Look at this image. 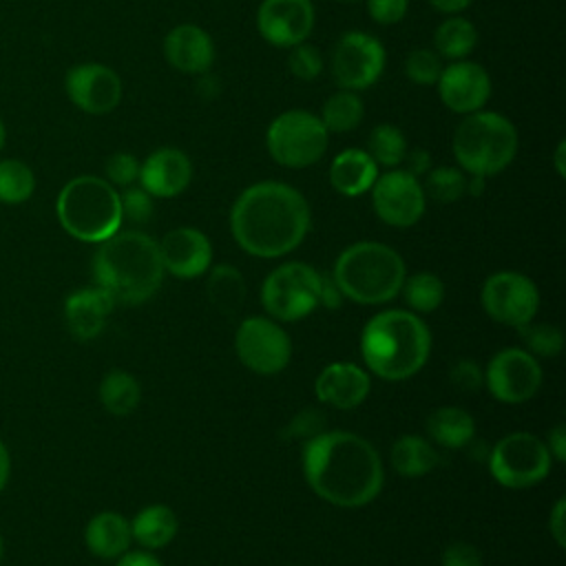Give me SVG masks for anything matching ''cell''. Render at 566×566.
<instances>
[{"mask_svg":"<svg viewBox=\"0 0 566 566\" xmlns=\"http://www.w3.org/2000/svg\"><path fill=\"white\" fill-rule=\"evenodd\" d=\"M219 88H221V84H219V80H217L214 75H208V71H206V73H199L197 93H199L203 99L217 97V95H219Z\"/></svg>","mask_w":566,"mask_h":566,"instance_id":"obj_51","label":"cell"},{"mask_svg":"<svg viewBox=\"0 0 566 566\" xmlns=\"http://www.w3.org/2000/svg\"><path fill=\"white\" fill-rule=\"evenodd\" d=\"M442 566H482V555L473 544L455 539L442 551Z\"/></svg>","mask_w":566,"mask_h":566,"instance_id":"obj_45","label":"cell"},{"mask_svg":"<svg viewBox=\"0 0 566 566\" xmlns=\"http://www.w3.org/2000/svg\"><path fill=\"white\" fill-rule=\"evenodd\" d=\"M122 217L133 223H146L153 217V197L142 186H126L119 192Z\"/></svg>","mask_w":566,"mask_h":566,"instance_id":"obj_40","label":"cell"},{"mask_svg":"<svg viewBox=\"0 0 566 566\" xmlns=\"http://www.w3.org/2000/svg\"><path fill=\"white\" fill-rule=\"evenodd\" d=\"M206 292L214 310L221 314H237L245 301V279L234 265L221 263L208 272Z\"/></svg>","mask_w":566,"mask_h":566,"instance_id":"obj_29","label":"cell"},{"mask_svg":"<svg viewBox=\"0 0 566 566\" xmlns=\"http://www.w3.org/2000/svg\"><path fill=\"white\" fill-rule=\"evenodd\" d=\"M343 294H340V290H338V285L334 283V279L332 276H323L321 279V298H318V305H323V307H327V310H336V307H340V303H343Z\"/></svg>","mask_w":566,"mask_h":566,"instance_id":"obj_48","label":"cell"},{"mask_svg":"<svg viewBox=\"0 0 566 566\" xmlns=\"http://www.w3.org/2000/svg\"><path fill=\"white\" fill-rule=\"evenodd\" d=\"M422 190L438 203H453L467 192V177L453 166H440L427 172Z\"/></svg>","mask_w":566,"mask_h":566,"instance_id":"obj_36","label":"cell"},{"mask_svg":"<svg viewBox=\"0 0 566 566\" xmlns=\"http://www.w3.org/2000/svg\"><path fill=\"white\" fill-rule=\"evenodd\" d=\"M473 0H429V4L440 13H460L464 11Z\"/></svg>","mask_w":566,"mask_h":566,"instance_id":"obj_52","label":"cell"},{"mask_svg":"<svg viewBox=\"0 0 566 566\" xmlns=\"http://www.w3.org/2000/svg\"><path fill=\"white\" fill-rule=\"evenodd\" d=\"M305 197L283 181L248 186L230 210V230L239 248L259 259H276L296 250L310 230Z\"/></svg>","mask_w":566,"mask_h":566,"instance_id":"obj_2","label":"cell"},{"mask_svg":"<svg viewBox=\"0 0 566 566\" xmlns=\"http://www.w3.org/2000/svg\"><path fill=\"white\" fill-rule=\"evenodd\" d=\"M517 130L511 119L493 111L469 113L453 130V157L469 175L502 172L517 155Z\"/></svg>","mask_w":566,"mask_h":566,"instance_id":"obj_7","label":"cell"},{"mask_svg":"<svg viewBox=\"0 0 566 566\" xmlns=\"http://www.w3.org/2000/svg\"><path fill=\"white\" fill-rule=\"evenodd\" d=\"M371 378L356 363H329L314 380V394L323 405L354 409L369 396Z\"/></svg>","mask_w":566,"mask_h":566,"instance_id":"obj_21","label":"cell"},{"mask_svg":"<svg viewBox=\"0 0 566 566\" xmlns=\"http://www.w3.org/2000/svg\"><path fill=\"white\" fill-rule=\"evenodd\" d=\"M64 91L80 111L88 115H106L117 108L124 88L119 75L111 66L84 62L66 71Z\"/></svg>","mask_w":566,"mask_h":566,"instance_id":"obj_16","label":"cell"},{"mask_svg":"<svg viewBox=\"0 0 566 566\" xmlns=\"http://www.w3.org/2000/svg\"><path fill=\"white\" fill-rule=\"evenodd\" d=\"M303 475L310 489L340 509L376 500L385 482L376 447L352 431H321L303 447Z\"/></svg>","mask_w":566,"mask_h":566,"instance_id":"obj_1","label":"cell"},{"mask_svg":"<svg viewBox=\"0 0 566 566\" xmlns=\"http://www.w3.org/2000/svg\"><path fill=\"white\" fill-rule=\"evenodd\" d=\"M378 177V166L367 150L347 148L329 164V184L345 197H358L371 190Z\"/></svg>","mask_w":566,"mask_h":566,"instance_id":"obj_24","label":"cell"},{"mask_svg":"<svg viewBox=\"0 0 566 566\" xmlns=\"http://www.w3.org/2000/svg\"><path fill=\"white\" fill-rule=\"evenodd\" d=\"M164 272L177 279H197L210 270L212 245L197 228H175L157 243Z\"/></svg>","mask_w":566,"mask_h":566,"instance_id":"obj_19","label":"cell"},{"mask_svg":"<svg viewBox=\"0 0 566 566\" xmlns=\"http://www.w3.org/2000/svg\"><path fill=\"white\" fill-rule=\"evenodd\" d=\"M424 429L429 438L447 449H462L475 438V420L467 409L438 407L427 416Z\"/></svg>","mask_w":566,"mask_h":566,"instance_id":"obj_27","label":"cell"},{"mask_svg":"<svg viewBox=\"0 0 566 566\" xmlns=\"http://www.w3.org/2000/svg\"><path fill=\"white\" fill-rule=\"evenodd\" d=\"M234 349L239 360L261 376L283 371L292 358V340L287 332L265 316L241 321L234 334Z\"/></svg>","mask_w":566,"mask_h":566,"instance_id":"obj_11","label":"cell"},{"mask_svg":"<svg viewBox=\"0 0 566 566\" xmlns=\"http://www.w3.org/2000/svg\"><path fill=\"white\" fill-rule=\"evenodd\" d=\"M449 380L455 389L471 394V391H478L484 385V371L480 369V365L475 360L460 358L451 365Z\"/></svg>","mask_w":566,"mask_h":566,"instance_id":"obj_43","label":"cell"},{"mask_svg":"<svg viewBox=\"0 0 566 566\" xmlns=\"http://www.w3.org/2000/svg\"><path fill=\"white\" fill-rule=\"evenodd\" d=\"M400 292L405 303L416 314H429L438 310L444 301V283L433 272H416L411 276H405Z\"/></svg>","mask_w":566,"mask_h":566,"instance_id":"obj_33","label":"cell"},{"mask_svg":"<svg viewBox=\"0 0 566 566\" xmlns=\"http://www.w3.org/2000/svg\"><path fill=\"white\" fill-rule=\"evenodd\" d=\"M484 179H486V177H480V175H471V177H467V192H464V195L480 197V195L484 192Z\"/></svg>","mask_w":566,"mask_h":566,"instance_id":"obj_54","label":"cell"},{"mask_svg":"<svg viewBox=\"0 0 566 566\" xmlns=\"http://www.w3.org/2000/svg\"><path fill=\"white\" fill-rule=\"evenodd\" d=\"M442 69V57L433 49H413L405 60V75L420 86L436 84Z\"/></svg>","mask_w":566,"mask_h":566,"instance_id":"obj_38","label":"cell"},{"mask_svg":"<svg viewBox=\"0 0 566 566\" xmlns=\"http://www.w3.org/2000/svg\"><path fill=\"white\" fill-rule=\"evenodd\" d=\"M159 245L139 230H117L93 254V279L115 303L139 305L164 281Z\"/></svg>","mask_w":566,"mask_h":566,"instance_id":"obj_3","label":"cell"},{"mask_svg":"<svg viewBox=\"0 0 566 566\" xmlns=\"http://www.w3.org/2000/svg\"><path fill=\"white\" fill-rule=\"evenodd\" d=\"M115 566H164L159 557H155L150 551H126L117 557Z\"/></svg>","mask_w":566,"mask_h":566,"instance_id":"obj_49","label":"cell"},{"mask_svg":"<svg viewBox=\"0 0 566 566\" xmlns=\"http://www.w3.org/2000/svg\"><path fill=\"white\" fill-rule=\"evenodd\" d=\"M321 274L301 261H287L274 268L261 285L263 310L283 323L310 316L318 307Z\"/></svg>","mask_w":566,"mask_h":566,"instance_id":"obj_9","label":"cell"},{"mask_svg":"<svg viewBox=\"0 0 566 566\" xmlns=\"http://www.w3.org/2000/svg\"><path fill=\"white\" fill-rule=\"evenodd\" d=\"M486 464L493 480L504 489H528L551 473L553 458L542 438L513 431L489 449Z\"/></svg>","mask_w":566,"mask_h":566,"instance_id":"obj_10","label":"cell"},{"mask_svg":"<svg viewBox=\"0 0 566 566\" xmlns=\"http://www.w3.org/2000/svg\"><path fill=\"white\" fill-rule=\"evenodd\" d=\"M106 181L119 188L133 186L139 177V161L130 153H113L104 164Z\"/></svg>","mask_w":566,"mask_h":566,"instance_id":"obj_41","label":"cell"},{"mask_svg":"<svg viewBox=\"0 0 566 566\" xmlns=\"http://www.w3.org/2000/svg\"><path fill=\"white\" fill-rule=\"evenodd\" d=\"M405 164H407V172L409 175H413V177H420V175H424V172H429V153L427 150H422V148H416V150H407V155H405V159H402Z\"/></svg>","mask_w":566,"mask_h":566,"instance_id":"obj_50","label":"cell"},{"mask_svg":"<svg viewBox=\"0 0 566 566\" xmlns=\"http://www.w3.org/2000/svg\"><path fill=\"white\" fill-rule=\"evenodd\" d=\"M564 153H566V144H564V142H559V144H557V150H555V168H557V175H559V177H564V175H566Z\"/></svg>","mask_w":566,"mask_h":566,"instance_id":"obj_55","label":"cell"},{"mask_svg":"<svg viewBox=\"0 0 566 566\" xmlns=\"http://www.w3.org/2000/svg\"><path fill=\"white\" fill-rule=\"evenodd\" d=\"M438 95L442 104L460 115L482 111L491 97V77L478 62L455 60L442 69L438 77Z\"/></svg>","mask_w":566,"mask_h":566,"instance_id":"obj_18","label":"cell"},{"mask_svg":"<svg viewBox=\"0 0 566 566\" xmlns=\"http://www.w3.org/2000/svg\"><path fill=\"white\" fill-rule=\"evenodd\" d=\"M371 206L387 226L409 228L422 219L427 195L418 177L407 170H387L371 186Z\"/></svg>","mask_w":566,"mask_h":566,"instance_id":"obj_15","label":"cell"},{"mask_svg":"<svg viewBox=\"0 0 566 566\" xmlns=\"http://www.w3.org/2000/svg\"><path fill=\"white\" fill-rule=\"evenodd\" d=\"M164 55L172 69L186 75L206 73L214 60L210 35L197 24H177L164 38Z\"/></svg>","mask_w":566,"mask_h":566,"instance_id":"obj_22","label":"cell"},{"mask_svg":"<svg viewBox=\"0 0 566 566\" xmlns=\"http://www.w3.org/2000/svg\"><path fill=\"white\" fill-rule=\"evenodd\" d=\"M2 557H4V539L0 535V562H2Z\"/></svg>","mask_w":566,"mask_h":566,"instance_id":"obj_57","label":"cell"},{"mask_svg":"<svg viewBox=\"0 0 566 566\" xmlns=\"http://www.w3.org/2000/svg\"><path fill=\"white\" fill-rule=\"evenodd\" d=\"M478 44V29L471 20L453 15L442 20L433 33V51L447 60H464Z\"/></svg>","mask_w":566,"mask_h":566,"instance_id":"obj_31","label":"cell"},{"mask_svg":"<svg viewBox=\"0 0 566 566\" xmlns=\"http://www.w3.org/2000/svg\"><path fill=\"white\" fill-rule=\"evenodd\" d=\"M548 533L553 535L555 544L559 548H564L566 544V500L559 497L553 506V511L548 513Z\"/></svg>","mask_w":566,"mask_h":566,"instance_id":"obj_46","label":"cell"},{"mask_svg":"<svg viewBox=\"0 0 566 566\" xmlns=\"http://www.w3.org/2000/svg\"><path fill=\"white\" fill-rule=\"evenodd\" d=\"M409 0H367V11L378 24H396L405 18Z\"/></svg>","mask_w":566,"mask_h":566,"instance_id":"obj_44","label":"cell"},{"mask_svg":"<svg viewBox=\"0 0 566 566\" xmlns=\"http://www.w3.org/2000/svg\"><path fill=\"white\" fill-rule=\"evenodd\" d=\"M440 455L436 447L416 433H405L400 436L389 451V462L391 469L402 475V478H420L427 475L436 469Z\"/></svg>","mask_w":566,"mask_h":566,"instance_id":"obj_28","label":"cell"},{"mask_svg":"<svg viewBox=\"0 0 566 566\" xmlns=\"http://www.w3.org/2000/svg\"><path fill=\"white\" fill-rule=\"evenodd\" d=\"M367 153L376 161V166L396 168L407 155V139L398 126L378 124L367 137Z\"/></svg>","mask_w":566,"mask_h":566,"instance_id":"obj_34","label":"cell"},{"mask_svg":"<svg viewBox=\"0 0 566 566\" xmlns=\"http://www.w3.org/2000/svg\"><path fill=\"white\" fill-rule=\"evenodd\" d=\"M137 179L150 197L170 199L188 188L192 179V161L179 148H157L144 159V164H139Z\"/></svg>","mask_w":566,"mask_h":566,"instance_id":"obj_20","label":"cell"},{"mask_svg":"<svg viewBox=\"0 0 566 566\" xmlns=\"http://www.w3.org/2000/svg\"><path fill=\"white\" fill-rule=\"evenodd\" d=\"M546 447H548V453L553 460H557V462L566 460V427L564 424H555L548 431Z\"/></svg>","mask_w":566,"mask_h":566,"instance_id":"obj_47","label":"cell"},{"mask_svg":"<svg viewBox=\"0 0 566 566\" xmlns=\"http://www.w3.org/2000/svg\"><path fill=\"white\" fill-rule=\"evenodd\" d=\"M340 2H354V0H340Z\"/></svg>","mask_w":566,"mask_h":566,"instance_id":"obj_58","label":"cell"},{"mask_svg":"<svg viewBox=\"0 0 566 566\" xmlns=\"http://www.w3.org/2000/svg\"><path fill=\"white\" fill-rule=\"evenodd\" d=\"M321 431H325V413L318 411V409H303L298 411L290 422L287 427L283 429V436L285 438H314L318 436Z\"/></svg>","mask_w":566,"mask_h":566,"instance_id":"obj_42","label":"cell"},{"mask_svg":"<svg viewBox=\"0 0 566 566\" xmlns=\"http://www.w3.org/2000/svg\"><path fill=\"white\" fill-rule=\"evenodd\" d=\"M520 329V338L526 345V352L535 358H553L564 349V334L553 323H526Z\"/></svg>","mask_w":566,"mask_h":566,"instance_id":"obj_37","label":"cell"},{"mask_svg":"<svg viewBox=\"0 0 566 566\" xmlns=\"http://www.w3.org/2000/svg\"><path fill=\"white\" fill-rule=\"evenodd\" d=\"M332 77L340 88L363 91L376 84L385 69V46L365 31H347L338 38L329 60Z\"/></svg>","mask_w":566,"mask_h":566,"instance_id":"obj_13","label":"cell"},{"mask_svg":"<svg viewBox=\"0 0 566 566\" xmlns=\"http://www.w3.org/2000/svg\"><path fill=\"white\" fill-rule=\"evenodd\" d=\"M287 69L296 80H303V82L316 80L323 71L321 51L314 44H307V42H301V44L292 46L290 55H287Z\"/></svg>","mask_w":566,"mask_h":566,"instance_id":"obj_39","label":"cell"},{"mask_svg":"<svg viewBox=\"0 0 566 566\" xmlns=\"http://www.w3.org/2000/svg\"><path fill=\"white\" fill-rule=\"evenodd\" d=\"M329 144V133L321 117L292 108L272 119L265 133V146L272 159L285 168H307L316 164Z\"/></svg>","mask_w":566,"mask_h":566,"instance_id":"obj_8","label":"cell"},{"mask_svg":"<svg viewBox=\"0 0 566 566\" xmlns=\"http://www.w3.org/2000/svg\"><path fill=\"white\" fill-rule=\"evenodd\" d=\"M115 301L97 285L71 292L64 298V323L77 340H91L102 334Z\"/></svg>","mask_w":566,"mask_h":566,"instance_id":"obj_23","label":"cell"},{"mask_svg":"<svg viewBox=\"0 0 566 566\" xmlns=\"http://www.w3.org/2000/svg\"><path fill=\"white\" fill-rule=\"evenodd\" d=\"M256 27L265 42L292 49L307 40L314 29V4L310 0H263Z\"/></svg>","mask_w":566,"mask_h":566,"instance_id":"obj_17","label":"cell"},{"mask_svg":"<svg viewBox=\"0 0 566 566\" xmlns=\"http://www.w3.org/2000/svg\"><path fill=\"white\" fill-rule=\"evenodd\" d=\"M363 115L365 106L358 93L343 88L327 97V102L323 104L321 122L327 128V133H349L363 122Z\"/></svg>","mask_w":566,"mask_h":566,"instance_id":"obj_32","label":"cell"},{"mask_svg":"<svg viewBox=\"0 0 566 566\" xmlns=\"http://www.w3.org/2000/svg\"><path fill=\"white\" fill-rule=\"evenodd\" d=\"M55 214L60 226L84 243H102L124 221L119 192L95 175H80L66 181L55 199Z\"/></svg>","mask_w":566,"mask_h":566,"instance_id":"obj_6","label":"cell"},{"mask_svg":"<svg viewBox=\"0 0 566 566\" xmlns=\"http://www.w3.org/2000/svg\"><path fill=\"white\" fill-rule=\"evenodd\" d=\"M4 142H7V126H4V122L0 119V150L4 148Z\"/></svg>","mask_w":566,"mask_h":566,"instance_id":"obj_56","label":"cell"},{"mask_svg":"<svg viewBox=\"0 0 566 566\" xmlns=\"http://www.w3.org/2000/svg\"><path fill=\"white\" fill-rule=\"evenodd\" d=\"M360 354L367 369L378 378L407 380L427 365L431 332L416 312L385 310L365 323Z\"/></svg>","mask_w":566,"mask_h":566,"instance_id":"obj_4","label":"cell"},{"mask_svg":"<svg viewBox=\"0 0 566 566\" xmlns=\"http://www.w3.org/2000/svg\"><path fill=\"white\" fill-rule=\"evenodd\" d=\"M484 387L497 402L522 405L542 387V365L522 347H504L489 360Z\"/></svg>","mask_w":566,"mask_h":566,"instance_id":"obj_14","label":"cell"},{"mask_svg":"<svg viewBox=\"0 0 566 566\" xmlns=\"http://www.w3.org/2000/svg\"><path fill=\"white\" fill-rule=\"evenodd\" d=\"M484 312L506 327L531 323L539 307L537 285L522 272L502 270L491 274L480 292Z\"/></svg>","mask_w":566,"mask_h":566,"instance_id":"obj_12","label":"cell"},{"mask_svg":"<svg viewBox=\"0 0 566 566\" xmlns=\"http://www.w3.org/2000/svg\"><path fill=\"white\" fill-rule=\"evenodd\" d=\"M142 400L137 378L124 369H111L99 382V402L113 416H128Z\"/></svg>","mask_w":566,"mask_h":566,"instance_id":"obj_30","label":"cell"},{"mask_svg":"<svg viewBox=\"0 0 566 566\" xmlns=\"http://www.w3.org/2000/svg\"><path fill=\"white\" fill-rule=\"evenodd\" d=\"M84 542L95 557L117 559L128 551L133 542L130 522L115 511H102L88 520L84 528Z\"/></svg>","mask_w":566,"mask_h":566,"instance_id":"obj_25","label":"cell"},{"mask_svg":"<svg viewBox=\"0 0 566 566\" xmlns=\"http://www.w3.org/2000/svg\"><path fill=\"white\" fill-rule=\"evenodd\" d=\"M179 531L175 511L166 504L144 506L130 522V535L144 551H157L168 546Z\"/></svg>","mask_w":566,"mask_h":566,"instance_id":"obj_26","label":"cell"},{"mask_svg":"<svg viewBox=\"0 0 566 566\" xmlns=\"http://www.w3.org/2000/svg\"><path fill=\"white\" fill-rule=\"evenodd\" d=\"M407 268L402 256L378 241H358L345 248L332 270L340 294L360 305H380L400 294Z\"/></svg>","mask_w":566,"mask_h":566,"instance_id":"obj_5","label":"cell"},{"mask_svg":"<svg viewBox=\"0 0 566 566\" xmlns=\"http://www.w3.org/2000/svg\"><path fill=\"white\" fill-rule=\"evenodd\" d=\"M9 473H11L9 449H7V444L0 440V491L4 489V484H7V480H9Z\"/></svg>","mask_w":566,"mask_h":566,"instance_id":"obj_53","label":"cell"},{"mask_svg":"<svg viewBox=\"0 0 566 566\" xmlns=\"http://www.w3.org/2000/svg\"><path fill=\"white\" fill-rule=\"evenodd\" d=\"M35 190V175L22 159H0V203H24Z\"/></svg>","mask_w":566,"mask_h":566,"instance_id":"obj_35","label":"cell"}]
</instances>
